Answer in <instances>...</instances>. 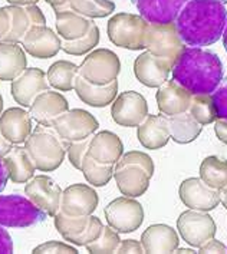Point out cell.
Masks as SVG:
<instances>
[{"instance_id": "1", "label": "cell", "mask_w": 227, "mask_h": 254, "mask_svg": "<svg viewBox=\"0 0 227 254\" xmlns=\"http://www.w3.org/2000/svg\"><path fill=\"white\" fill-rule=\"evenodd\" d=\"M226 23V6L217 0H188L174 20L178 38L190 48L216 43L222 38Z\"/></svg>"}, {"instance_id": "2", "label": "cell", "mask_w": 227, "mask_h": 254, "mask_svg": "<svg viewBox=\"0 0 227 254\" xmlns=\"http://www.w3.org/2000/svg\"><path fill=\"white\" fill-rule=\"evenodd\" d=\"M219 55L203 48H184L171 67L173 80L191 95H212L223 80Z\"/></svg>"}, {"instance_id": "3", "label": "cell", "mask_w": 227, "mask_h": 254, "mask_svg": "<svg viewBox=\"0 0 227 254\" xmlns=\"http://www.w3.org/2000/svg\"><path fill=\"white\" fill-rule=\"evenodd\" d=\"M69 142L64 141L52 127L38 125L25 141V149L35 168L42 173H51L62 165Z\"/></svg>"}, {"instance_id": "4", "label": "cell", "mask_w": 227, "mask_h": 254, "mask_svg": "<svg viewBox=\"0 0 227 254\" xmlns=\"http://www.w3.org/2000/svg\"><path fill=\"white\" fill-rule=\"evenodd\" d=\"M48 214L23 195H0V226L27 228L42 224Z\"/></svg>"}, {"instance_id": "5", "label": "cell", "mask_w": 227, "mask_h": 254, "mask_svg": "<svg viewBox=\"0 0 227 254\" xmlns=\"http://www.w3.org/2000/svg\"><path fill=\"white\" fill-rule=\"evenodd\" d=\"M150 23L141 16L130 13L115 14L108 22V36L120 48L138 51L146 48Z\"/></svg>"}, {"instance_id": "6", "label": "cell", "mask_w": 227, "mask_h": 254, "mask_svg": "<svg viewBox=\"0 0 227 254\" xmlns=\"http://www.w3.org/2000/svg\"><path fill=\"white\" fill-rule=\"evenodd\" d=\"M120 69L121 64L117 55L108 49H98L83 59L78 66V73L92 85L105 86L117 79Z\"/></svg>"}, {"instance_id": "7", "label": "cell", "mask_w": 227, "mask_h": 254, "mask_svg": "<svg viewBox=\"0 0 227 254\" xmlns=\"http://www.w3.org/2000/svg\"><path fill=\"white\" fill-rule=\"evenodd\" d=\"M98 127L99 124L94 115L79 108L68 109L59 117H56L52 122V128L67 142H75L89 138L96 132Z\"/></svg>"}, {"instance_id": "8", "label": "cell", "mask_w": 227, "mask_h": 254, "mask_svg": "<svg viewBox=\"0 0 227 254\" xmlns=\"http://www.w3.org/2000/svg\"><path fill=\"white\" fill-rule=\"evenodd\" d=\"M108 226L117 233L128 234L141 227L144 221V208L133 197H120L111 201L104 210Z\"/></svg>"}, {"instance_id": "9", "label": "cell", "mask_w": 227, "mask_h": 254, "mask_svg": "<svg viewBox=\"0 0 227 254\" xmlns=\"http://www.w3.org/2000/svg\"><path fill=\"white\" fill-rule=\"evenodd\" d=\"M177 228L183 241L190 247L199 249L216 236V223L207 211L188 210L181 213L177 220Z\"/></svg>"}, {"instance_id": "10", "label": "cell", "mask_w": 227, "mask_h": 254, "mask_svg": "<svg viewBox=\"0 0 227 254\" xmlns=\"http://www.w3.org/2000/svg\"><path fill=\"white\" fill-rule=\"evenodd\" d=\"M148 52L165 59L170 65H174L177 58L183 52V42L180 40L174 23L170 25H150L146 39Z\"/></svg>"}, {"instance_id": "11", "label": "cell", "mask_w": 227, "mask_h": 254, "mask_svg": "<svg viewBox=\"0 0 227 254\" xmlns=\"http://www.w3.org/2000/svg\"><path fill=\"white\" fill-rule=\"evenodd\" d=\"M25 195L48 217H54L61 207L62 188L48 175H35L25 186Z\"/></svg>"}, {"instance_id": "12", "label": "cell", "mask_w": 227, "mask_h": 254, "mask_svg": "<svg viewBox=\"0 0 227 254\" xmlns=\"http://www.w3.org/2000/svg\"><path fill=\"white\" fill-rule=\"evenodd\" d=\"M148 115V104L146 98L135 91H127L114 99L111 117L121 127H138Z\"/></svg>"}, {"instance_id": "13", "label": "cell", "mask_w": 227, "mask_h": 254, "mask_svg": "<svg viewBox=\"0 0 227 254\" xmlns=\"http://www.w3.org/2000/svg\"><path fill=\"white\" fill-rule=\"evenodd\" d=\"M98 194L92 186L88 184H72L62 190L59 211L71 217L91 215L98 207Z\"/></svg>"}, {"instance_id": "14", "label": "cell", "mask_w": 227, "mask_h": 254, "mask_svg": "<svg viewBox=\"0 0 227 254\" xmlns=\"http://www.w3.org/2000/svg\"><path fill=\"white\" fill-rule=\"evenodd\" d=\"M178 195L190 210L212 211L220 204V190H214L201 178H187L178 188Z\"/></svg>"}, {"instance_id": "15", "label": "cell", "mask_w": 227, "mask_h": 254, "mask_svg": "<svg viewBox=\"0 0 227 254\" xmlns=\"http://www.w3.org/2000/svg\"><path fill=\"white\" fill-rule=\"evenodd\" d=\"M10 89L16 104L29 108L40 92L49 89V82L42 69L29 67L12 80Z\"/></svg>"}, {"instance_id": "16", "label": "cell", "mask_w": 227, "mask_h": 254, "mask_svg": "<svg viewBox=\"0 0 227 254\" xmlns=\"http://www.w3.org/2000/svg\"><path fill=\"white\" fill-rule=\"evenodd\" d=\"M114 178L117 183V187L122 195L127 197H141L146 194L150 187V175L138 164L135 162H121L115 164Z\"/></svg>"}, {"instance_id": "17", "label": "cell", "mask_w": 227, "mask_h": 254, "mask_svg": "<svg viewBox=\"0 0 227 254\" xmlns=\"http://www.w3.org/2000/svg\"><path fill=\"white\" fill-rule=\"evenodd\" d=\"M22 45L27 54L38 59H49L61 51L62 40L52 29L45 25H33L29 27L22 39Z\"/></svg>"}, {"instance_id": "18", "label": "cell", "mask_w": 227, "mask_h": 254, "mask_svg": "<svg viewBox=\"0 0 227 254\" xmlns=\"http://www.w3.org/2000/svg\"><path fill=\"white\" fill-rule=\"evenodd\" d=\"M188 0H133L141 17L150 25L174 23L183 6Z\"/></svg>"}, {"instance_id": "19", "label": "cell", "mask_w": 227, "mask_h": 254, "mask_svg": "<svg viewBox=\"0 0 227 254\" xmlns=\"http://www.w3.org/2000/svg\"><path fill=\"white\" fill-rule=\"evenodd\" d=\"M173 65L165 59L158 58L151 52L140 55L134 62V73L137 79L148 88H160L168 79Z\"/></svg>"}, {"instance_id": "20", "label": "cell", "mask_w": 227, "mask_h": 254, "mask_svg": "<svg viewBox=\"0 0 227 254\" xmlns=\"http://www.w3.org/2000/svg\"><path fill=\"white\" fill-rule=\"evenodd\" d=\"M69 109L68 99L56 91H43L40 92L32 105L29 107V114L32 120L39 125L52 127V122L56 117Z\"/></svg>"}, {"instance_id": "21", "label": "cell", "mask_w": 227, "mask_h": 254, "mask_svg": "<svg viewBox=\"0 0 227 254\" xmlns=\"http://www.w3.org/2000/svg\"><path fill=\"white\" fill-rule=\"evenodd\" d=\"M0 131L13 145L25 144L27 136L33 131L30 114L19 107L6 109L0 115Z\"/></svg>"}, {"instance_id": "22", "label": "cell", "mask_w": 227, "mask_h": 254, "mask_svg": "<svg viewBox=\"0 0 227 254\" xmlns=\"http://www.w3.org/2000/svg\"><path fill=\"white\" fill-rule=\"evenodd\" d=\"M193 95L180 86L175 80H165L157 91L155 99L162 115L171 117L188 111Z\"/></svg>"}, {"instance_id": "23", "label": "cell", "mask_w": 227, "mask_h": 254, "mask_svg": "<svg viewBox=\"0 0 227 254\" xmlns=\"http://www.w3.org/2000/svg\"><path fill=\"white\" fill-rule=\"evenodd\" d=\"M86 154L99 164L114 165L124 154V144L117 134L111 131H101L91 138Z\"/></svg>"}, {"instance_id": "24", "label": "cell", "mask_w": 227, "mask_h": 254, "mask_svg": "<svg viewBox=\"0 0 227 254\" xmlns=\"http://www.w3.org/2000/svg\"><path fill=\"white\" fill-rule=\"evenodd\" d=\"M74 89L83 104L94 108H104L114 102L115 96L118 94V82L115 79L105 86H96L83 79L78 73L75 78Z\"/></svg>"}, {"instance_id": "25", "label": "cell", "mask_w": 227, "mask_h": 254, "mask_svg": "<svg viewBox=\"0 0 227 254\" xmlns=\"http://www.w3.org/2000/svg\"><path fill=\"white\" fill-rule=\"evenodd\" d=\"M138 141L147 149H160L170 141L165 115H150L138 125Z\"/></svg>"}, {"instance_id": "26", "label": "cell", "mask_w": 227, "mask_h": 254, "mask_svg": "<svg viewBox=\"0 0 227 254\" xmlns=\"http://www.w3.org/2000/svg\"><path fill=\"white\" fill-rule=\"evenodd\" d=\"M178 243L175 230L167 224H152L141 236L146 253H174Z\"/></svg>"}, {"instance_id": "27", "label": "cell", "mask_w": 227, "mask_h": 254, "mask_svg": "<svg viewBox=\"0 0 227 254\" xmlns=\"http://www.w3.org/2000/svg\"><path fill=\"white\" fill-rule=\"evenodd\" d=\"M7 174L14 184H25L35 177V165L27 151L22 145H13L12 149L3 157Z\"/></svg>"}, {"instance_id": "28", "label": "cell", "mask_w": 227, "mask_h": 254, "mask_svg": "<svg viewBox=\"0 0 227 254\" xmlns=\"http://www.w3.org/2000/svg\"><path fill=\"white\" fill-rule=\"evenodd\" d=\"M26 55L22 46L12 42H0V80H13L26 69Z\"/></svg>"}, {"instance_id": "29", "label": "cell", "mask_w": 227, "mask_h": 254, "mask_svg": "<svg viewBox=\"0 0 227 254\" xmlns=\"http://www.w3.org/2000/svg\"><path fill=\"white\" fill-rule=\"evenodd\" d=\"M56 13V29L64 40H76L88 33L94 23L89 17L78 13L72 9L55 12Z\"/></svg>"}, {"instance_id": "30", "label": "cell", "mask_w": 227, "mask_h": 254, "mask_svg": "<svg viewBox=\"0 0 227 254\" xmlns=\"http://www.w3.org/2000/svg\"><path fill=\"white\" fill-rule=\"evenodd\" d=\"M167 125L170 138L177 144H190L199 138L203 125L193 118V115L186 111L178 115L167 117Z\"/></svg>"}, {"instance_id": "31", "label": "cell", "mask_w": 227, "mask_h": 254, "mask_svg": "<svg viewBox=\"0 0 227 254\" xmlns=\"http://www.w3.org/2000/svg\"><path fill=\"white\" fill-rule=\"evenodd\" d=\"M78 75V66L68 61H58L48 69L46 78L49 85L58 89L69 92L75 86V78Z\"/></svg>"}, {"instance_id": "32", "label": "cell", "mask_w": 227, "mask_h": 254, "mask_svg": "<svg viewBox=\"0 0 227 254\" xmlns=\"http://www.w3.org/2000/svg\"><path fill=\"white\" fill-rule=\"evenodd\" d=\"M200 178L209 187L223 190L227 186V160L207 157L200 165Z\"/></svg>"}, {"instance_id": "33", "label": "cell", "mask_w": 227, "mask_h": 254, "mask_svg": "<svg viewBox=\"0 0 227 254\" xmlns=\"http://www.w3.org/2000/svg\"><path fill=\"white\" fill-rule=\"evenodd\" d=\"M80 171L83 173V177L88 181V184H91L92 187H105L114 177V165L99 164L91 155L85 154L80 165Z\"/></svg>"}, {"instance_id": "34", "label": "cell", "mask_w": 227, "mask_h": 254, "mask_svg": "<svg viewBox=\"0 0 227 254\" xmlns=\"http://www.w3.org/2000/svg\"><path fill=\"white\" fill-rule=\"evenodd\" d=\"M6 9L10 14V30L1 39V42L17 43V42L23 39V36L26 35L29 27L32 26V23H30V19H29L23 6H13L12 4V6H7Z\"/></svg>"}, {"instance_id": "35", "label": "cell", "mask_w": 227, "mask_h": 254, "mask_svg": "<svg viewBox=\"0 0 227 254\" xmlns=\"http://www.w3.org/2000/svg\"><path fill=\"white\" fill-rule=\"evenodd\" d=\"M188 112L201 125L213 124L217 120V112L214 108L212 95H193Z\"/></svg>"}, {"instance_id": "36", "label": "cell", "mask_w": 227, "mask_h": 254, "mask_svg": "<svg viewBox=\"0 0 227 254\" xmlns=\"http://www.w3.org/2000/svg\"><path fill=\"white\" fill-rule=\"evenodd\" d=\"M89 215H82V217H71V215L64 214L62 211H58L54 215V224L58 233L69 241L82 233L85 227L88 226Z\"/></svg>"}, {"instance_id": "37", "label": "cell", "mask_w": 227, "mask_h": 254, "mask_svg": "<svg viewBox=\"0 0 227 254\" xmlns=\"http://www.w3.org/2000/svg\"><path fill=\"white\" fill-rule=\"evenodd\" d=\"M69 9L86 17H105L114 12L115 4L109 0H71Z\"/></svg>"}, {"instance_id": "38", "label": "cell", "mask_w": 227, "mask_h": 254, "mask_svg": "<svg viewBox=\"0 0 227 254\" xmlns=\"http://www.w3.org/2000/svg\"><path fill=\"white\" fill-rule=\"evenodd\" d=\"M98 40H99V30L96 25L92 23L86 35H83L82 38L76 40H64L61 45V49L68 55L79 56V55L88 54L92 48H95L98 45Z\"/></svg>"}, {"instance_id": "39", "label": "cell", "mask_w": 227, "mask_h": 254, "mask_svg": "<svg viewBox=\"0 0 227 254\" xmlns=\"http://www.w3.org/2000/svg\"><path fill=\"white\" fill-rule=\"evenodd\" d=\"M121 239L118 233L111 227V226H104L102 231L99 234V237L92 243H89L86 247V250L89 253L101 254V253H115L117 247L120 246Z\"/></svg>"}, {"instance_id": "40", "label": "cell", "mask_w": 227, "mask_h": 254, "mask_svg": "<svg viewBox=\"0 0 227 254\" xmlns=\"http://www.w3.org/2000/svg\"><path fill=\"white\" fill-rule=\"evenodd\" d=\"M102 227H104L102 221L98 217L91 214L89 215V220H88V226L85 227V230L82 233H79L78 236H75L74 239H71L68 243H71L74 246L85 247V246H88L89 243H92V241H95L99 237V234L102 231Z\"/></svg>"}, {"instance_id": "41", "label": "cell", "mask_w": 227, "mask_h": 254, "mask_svg": "<svg viewBox=\"0 0 227 254\" xmlns=\"http://www.w3.org/2000/svg\"><path fill=\"white\" fill-rule=\"evenodd\" d=\"M89 141H91V136L89 138H85V139H80V141H75V142H69V147H68V158H69V162L72 164L74 168L80 170L82 160H83L85 154L88 152Z\"/></svg>"}, {"instance_id": "42", "label": "cell", "mask_w": 227, "mask_h": 254, "mask_svg": "<svg viewBox=\"0 0 227 254\" xmlns=\"http://www.w3.org/2000/svg\"><path fill=\"white\" fill-rule=\"evenodd\" d=\"M217 118L227 121V76L220 82L217 89L212 94Z\"/></svg>"}, {"instance_id": "43", "label": "cell", "mask_w": 227, "mask_h": 254, "mask_svg": "<svg viewBox=\"0 0 227 254\" xmlns=\"http://www.w3.org/2000/svg\"><path fill=\"white\" fill-rule=\"evenodd\" d=\"M118 161H121V162H135V164L141 165L147 171L150 177H152V174H154V162L151 160V157L146 152L130 151V152L122 154V157Z\"/></svg>"}, {"instance_id": "44", "label": "cell", "mask_w": 227, "mask_h": 254, "mask_svg": "<svg viewBox=\"0 0 227 254\" xmlns=\"http://www.w3.org/2000/svg\"><path fill=\"white\" fill-rule=\"evenodd\" d=\"M33 253L40 254V253H69V254H76L78 250L75 247H72L69 243H62V241H48V243H43L39 244L38 247L33 249Z\"/></svg>"}, {"instance_id": "45", "label": "cell", "mask_w": 227, "mask_h": 254, "mask_svg": "<svg viewBox=\"0 0 227 254\" xmlns=\"http://www.w3.org/2000/svg\"><path fill=\"white\" fill-rule=\"evenodd\" d=\"M115 253H144V249H143V244L141 241L135 240H121L120 246L117 247Z\"/></svg>"}, {"instance_id": "46", "label": "cell", "mask_w": 227, "mask_h": 254, "mask_svg": "<svg viewBox=\"0 0 227 254\" xmlns=\"http://www.w3.org/2000/svg\"><path fill=\"white\" fill-rule=\"evenodd\" d=\"M199 253H227V246H225L222 241L210 239L206 244L199 247Z\"/></svg>"}, {"instance_id": "47", "label": "cell", "mask_w": 227, "mask_h": 254, "mask_svg": "<svg viewBox=\"0 0 227 254\" xmlns=\"http://www.w3.org/2000/svg\"><path fill=\"white\" fill-rule=\"evenodd\" d=\"M13 253V240L6 227L0 226V254Z\"/></svg>"}, {"instance_id": "48", "label": "cell", "mask_w": 227, "mask_h": 254, "mask_svg": "<svg viewBox=\"0 0 227 254\" xmlns=\"http://www.w3.org/2000/svg\"><path fill=\"white\" fill-rule=\"evenodd\" d=\"M23 7H25L27 16H29V19H30L32 26H33V25H45V23H46L45 16L40 12V9L36 4H29V6H23Z\"/></svg>"}, {"instance_id": "49", "label": "cell", "mask_w": 227, "mask_h": 254, "mask_svg": "<svg viewBox=\"0 0 227 254\" xmlns=\"http://www.w3.org/2000/svg\"><path fill=\"white\" fill-rule=\"evenodd\" d=\"M10 30V14L6 7H0V40Z\"/></svg>"}, {"instance_id": "50", "label": "cell", "mask_w": 227, "mask_h": 254, "mask_svg": "<svg viewBox=\"0 0 227 254\" xmlns=\"http://www.w3.org/2000/svg\"><path fill=\"white\" fill-rule=\"evenodd\" d=\"M214 132L217 135V138L227 145V121L217 118L214 121Z\"/></svg>"}, {"instance_id": "51", "label": "cell", "mask_w": 227, "mask_h": 254, "mask_svg": "<svg viewBox=\"0 0 227 254\" xmlns=\"http://www.w3.org/2000/svg\"><path fill=\"white\" fill-rule=\"evenodd\" d=\"M7 180H9V174H7L6 165L3 162V158H0V192L6 188Z\"/></svg>"}, {"instance_id": "52", "label": "cell", "mask_w": 227, "mask_h": 254, "mask_svg": "<svg viewBox=\"0 0 227 254\" xmlns=\"http://www.w3.org/2000/svg\"><path fill=\"white\" fill-rule=\"evenodd\" d=\"M46 1L54 7L55 12L67 10L69 9V3H71V0H46Z\"/></svg>"}, {"instance_id": "53", "label": "cell", "mask_w": 227, "mask_h": 254, "mask_svg": "<svg viewBox=\"0 0 227 254\" xmlns=\"http://www.w3.org/2000/svg\"><path fill=\"white\" fill-rule=\"evenodd\" d=\"M12 147H13V144L10 141H7L0 131V158H3L12 149Z\"/></svg>"}, {"instance_id": "54", "label": "cell", "mask_w": 227, "mask_h": 254, "mask_svg": "<svg viewBox=\"0 0 227 254\" xmlns=\"http://www.w3.org/2000/svg\"><path fill=\"white\" fill-rule=\"evenodd\" d=\"M13 6H29V4H36L39 0H7Z\"/></svg>"}, {"instance_id": "55", "label": "cell", "mask_w": 227, "mask_h": 254, "mask_svg": "<svg viewBox=\"0 0 227 254\" xmlns=\"http://www.w3.org/2000/svg\"><path fill=\"white\" fill-rule=\"evenodd\" d=\"M220 202L225 205V208L227 210V186L223 190H220Z\"/></svg>"}, {"instance_id": "56", "label": "cell", "mask_w": 227, "mask_h": 254, "mask_svg": "<svg viewBox=\"0 0 227 254\" xmlns=\"http://www.w3.org/2000/svg\"><path fill=\"white\" fill-rule=\"evenodd\" d=\"M174 253H196V250H194L193 247H191V249H178V247H177Z\"/></svg>"}, {"instance_id": "57", "label": "cell", "mask_w": 227, "mask_h": 254, "mask_svg": "<svg viewBox=\"0 0 227 254\" xmlns=\"http://www.w3.org/2000/svg\"><path fill=\"white\" fill-rule=\"evenodd\" d=\"M222 38H223V46H225V49H226V52H227V23H226V27H225V30H223Z\"/></svg>"}, {"instance_id": "58", "label": "cell", "mask_w": 227, "mask_h": 254, "mask_svg": "<svg viewBox=\"0 0 227 254\" xmlns=\"http://www.w3.org/2000/svg\"><path fill=\"white\" fill-rule=\"evenodd\" d=\"M1 112H3V96L0 94V115H1Z\"/></svg>"}, {"instance_id": "59", "label": "cell", "mask_w": 227, "mask_h": 254, "mask_svg": "<svg viewBox=\"0 0 227 254\" xmlns=\"http://www.w3.org/2000/svg\"><path fill=\"white\" fill-rule=\"evenodd\" d=\"M217 1H222V3H227V0H217Z\"/></svg>"}]
</instances>
